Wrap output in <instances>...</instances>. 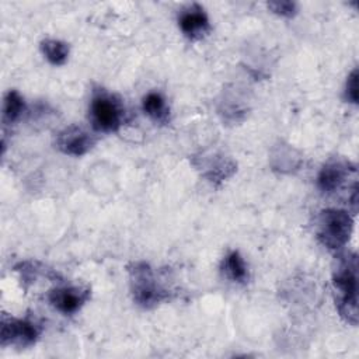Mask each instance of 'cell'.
<instances>
[{"label":"cell","mask_w":359,"mask_h":359,"mask_svg":"<svg viewBox=\"0 0 359 359\" xmlns=\"http://www.w3.org/2000/svg\"><path fill=\"white\" fill-rule=\"evenodd\" d=\"M223 272L233 282L243 283L248 278L247 264L238 251H230L223 259Z\"/></svg>","instance_id":"obj_12"},{"label":"cell","mask_w":359,"mask_h":359,"mask_svg":"<svg viewBox=\"0 0 359 359\" xmlns=\"http://www.w3.org/2000/svg\"><path fill=\"white\" fill-rule=\"evenodd\" d=\"M41 50L53 66H62L69 57V45L60 39L46 38L41 42Z\"/></svg>","instance_id":"obj_13"},{"label":"cell","mask_w":359,"mask_h":359,"mask_svg":"<svg viewBox=\"0 0 359 359\" xmlns=\"http://www.w3.org/2000/svg\"><path fill=\"white\" fill-rule=\"evenodd\" d=\"M125 119V107L115 94L97 90L90 102V121L98 132H116Z\"/></svg>","instance_id":"obj_4"},{"label":"cell","mask_w":359,"mask_h":359,"mask_svg":"<svg viewBox=\"0 0 359 359\" xmlns=\"http://www.w3.org/2000/svg\"><path fill=\"white\" fill-rule=\"evenodd\" d=\"M353 219L349 212L337 208H327L317 217V238L328 250L344 248L352 234Z\"/></svg>","instance_id":"obj_3"},{"label":"cell","mask_w":359,"mask_h":359,"mask_svg":"<svg viewBox=\"0 0 359 359\" xmlns=\"http://www.w3.org/2000/svg\"><path fill=\"white\" fill-rule=\"evenodd\" d=\"M345 98L348 102L358 104V69H353L348 76L345 86Z\"/></svg>","instance_id":"obj_16"},{"label":"cell","mask_w":359,"mask_h":359,"mask_svg":"<svg viewBox=\"0 0 359 359\" xmlns=\"http://www.w3.org/2000/svg\"><path fill=\"white\" fill-rule=\"evenodd\" d=\"M332 287L337 293L335 304L342 320L358 324V259L355 252L339 257L332 273Z\"/></svg>","instance_id":"obj_1"},{"label":"cell","mask_w":359,"mask_h":359,"mask_svg":"<svg viewBox=\"0 0 359 359\" xmlns=\"http://www.w3.org/2000/svg\"><path fill=\"white\" fill-rule=\"evenodd\" d=\"M24 111V98L17 90H8L4 95L3 104V119L8 123H13L20 118Z\"/></svg>","instance_id":"obj_14"},{"label":"cell","mask_w":359,"mask_h":359,"mask_svg":"<svg viewBox=\"0 0 359 359\" xmlns=\"http://www.w3.org/2000/svg\"><path fill=\"white\" fill-rule=\"evenodd\" d=\"M142 107H143L144 114L154 122H160V123L167 122L170 109H168V105H167L164 97L160 93H156V91L147 93L143 97Z\"/></svg>","instance_id":"obj_11"},{"label":"cell","mask_w":359,"mask_h":359,"mask_svg":"<svg viewBox=\"0 0 359 359\" xmlns=\"http://www.w3.org/2000/svg\"><path fill=\"white\" fill-rule=\"evenodd\" d=\"M91 290L86 286H65L49 292L48 300L59 313L70 316L77 313L90 299Z\"/></svg>","instance_id":"obj_6"},{"label":"cell","mask_w":359,"mask_h":359,"mask_svg":"<svg viewBox=\"0 0 359 359\" xmlns=\"http://www.w3.org/2000/svg\"><path fill=\"white\" fill-rule=\"evenodd\" d=\"M355 171V165H352L349 161L332 158L321 167L317 175V187L324 194H332L338 191L345 184L348 177Z\"/></svg>","instance_id":"obj_7"},{"label":"cell","mask_w":359,"mask_h":359,"mask_svg":"<svg viewBox=\"0 0 359 359\" xmlns=\"http://www.w3.org/2000/svg\"><path fill=\"white\" fill-rule=\"evenodd\" d=\"M129 283L133 302L143 309H151L167 299L168 293L157 282L153 268L144 261H133L128 265Z\"/></svg>","instance_id":"obj_2"},{"label":"cell","mask_w":359,"mask_h":359,"mask_svg":"<svg viewBox=\"0 0 359 359\" xmlns=\"http://www.w3.org/2000/svg\"><path fill=\"white\" fill-rule=\"evenodd\" d=\"M268 8L272 10V13L282 15V17H293L297 13V6L293 1L289 0H280V1H269Z\"/></svg>","instance_id":"obj_15"},{"label":"cell","mask_w":359,"mask_h":359,"mask_svg":"<svg viewBox=\"0 0 359 359\" xmlns=\"http://www.w3.org/2000/svg\"><path fill=\"white\" fill-rule=\"evenodd\" d=\"M94 137L83 128L70 125L60 130L56 137V146L57 149L67 154L80 157L86 154L93 146H94Z\"/></svg>","instance_id":"obj_8"},{"label":"cell","mask_w":359,"mask_h":359,"mask_svg":"<svg viewBox=\"0 0 359 359\" xmlns=\"http://www.w3.org/2000/svg\"><path fill=\"white\" fill-rule=\"evenodd\" d=\"M178 25L182 34L191 41L202 39L210 31L208 14L205 13L203 7L196 3L181 10Z\"/></svg>","instance_id":"obj_9"},{"label":"cell","mask_w":359,"mask_h":359,"mask_svg":"<svg viewBox=\"0 0 359 359\" xmlns=\"http://www.w3.org/2000/svg\"><path fill=\"white\" fill-rule=\"evenodd\" d=\"M41 330L36 323L31 320H21L14 317L1 318V345H14L18 348H27L36 342Z\"/></svg>","instance_id":"obj_5"},{"label":"cell","mask_w":359,"mask_h":359,"mask_svg":"<svg viewBox=\"0 0 359 359\" xmlns=\"http://www.w3.org/2000/svg\"><path fill=\"white\" fill-rule=\"evenodd\" d=\"M203 175L210 181V182H222L226 178L231 177L236 170H237V164L227 157L223 156H215L210 157L206 164H203Z\"/></svg>","instance_id":"obj_10"}]
</instances>
